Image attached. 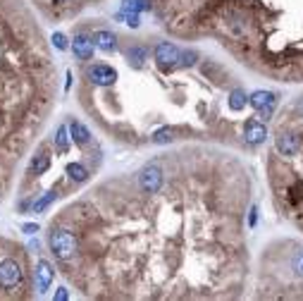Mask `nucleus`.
<instances>
[{"label": "nucleus", "instance_id": "f257e3e1", "mask_svg": "<svg viewBox=\"0 0 303 301\" xmlns=\"http://www.w3.org/2000/svg\"><path fill=\"white\" fill-rule=\"evenodd\" d=\"M251 194L249 165L222 146L158 153L57 213L77 242L63 275L88 299H239Z\"/></svg>", "mask_w": 303, "mask_h": 301}, {"label": "nucleus", "instance_id": "f03ea898", "mask_svg": "<svg viewBox=\"0 0 303 301\" xmlns=\"http://www.w3.org/2000/svg\"><path fill=\"white\" fill-rule=\"evenodd\" d=\"M177 39H213L258 77L303 84V0H150Z\"/></svg>", "mask_w": 303, "mask_h": 301}, {"label": "nucleus", "instance_id": "7ed1b4c3", "mask_svg": "<svg viewBox=\"0 0 303 301\" xmlns=\"http://www.w3.org/2000/svg\"><path fill=\"white\" fill-rule=\"evenodd\" d=\"M272 148L265 156V177L280 218L303 234V94L272 115Z\"/></svg>", "mask_w": 303, "mask_h": 301}, {"label": "nucleus", "instance_id": "20e7f679", "mask_svg": "<svg viewBox=\"0 0 303 301\" xmlns=\"http://www.w3.org/2000/svg\"><path fill=\"white\" fill-rule=\"evenodd\" d=\"M258 296L265 299H303V244L280 239L263 249Z\"/></svg>", "mask_w": 303, "mask_h": 301}, {"label": "nucleus", "instance_id": "39448f33", "mask_svg": "<svg viewBox=\"0 0 303 301\" xmlns=\"http://www.w3.org/2000/svg\"><path fill=\"white\" fill-rule=\"evenodd\" d=\"M26 278H29V270H26L22 258H17L15 254L5 256L0 261V289L3 292L17 294L26 289Z\"/></svg>", "mask_w": 303, "mask_h": 301}, {"label": "nucleus", "instance_id": "423d86ee", "mask_svg": "<svg viewBox=\"0 0 303 301\" xmlns=\"http://www.w3.org/2000/svg\"><path fill=\"white\" fill-rule=\"evenodd\" d=\"M117 70L110 67V65H103V63H96V65H86L84 67V79L91 84L94 88H108L117 81Z\"/></svg>", "mask_w": 303, "mask_h": 301}, {"label": "nucleus", "instance_id": "0eeeda50", "mask_svg": "<svg viewBox=\"0 0 303 301\" xmlns=\"http://www.w3.org/2000/svg\"><path fill=\"white\" fill-rule=\"evenodd\" d=\"M265 139H267V122L258 119V115L246 117V122H244V141L249 143V146H258Z\"/></svg>", "mask_w": 303, "mask_h": 301}, {"label": "nucleus", "instance_id": "6e6552de", "mask_svg": "<svg viewBox=\"0 0 303 301\" xmlns=\"http://www.w3.org/2000/svg\"><path fill=\"white\" fill-rule=\"evenodd\" d=\"M153 57H156L158 65H179V57H181V50H179L172 41H160L153 48Z\"/></svg>", "mask_w": 303, "mask_h": 301}, {"label": "nucleus", "instance_id": "1a4fd4ad", "mask_svg": "<svg viewBox=\"0 0 303 301\" xmlns=\"http://www.w3.org/2000/svg\"><path fill=\"white\" fill-rule=\"evenodd\" d=\"M148 60H150V50H148L146 46H141V43H134V46L127 50V65H129L132 70L146 67Z\"/></svg>", "mask_w": 303, "mask_h": 301}, {"label": "nucleus", "instance_id": "9d476101", "mask_svg": "<svg viewBox=\"0 0 303 301\" xmlns=\"http://www.w3.org/2000/svg\"><path fill=\"white\" fill-rule=\"evenodd\" d=\"M53 278H55V270L50 268V263L41 258L36 263V287H39V292H46L50 287V282H53Z\"/></svg>", "mask_w": 303, "mask_h": 301}, {"label": "nucleus", "instance_id": "9b49d317", "mask_svg": "<svg viewBox=\"0 0 303 301\" xmlns=\"http://www.w3.org/2000/svg\"><path fill=\"white\" fill-rule=\"evenodd\" d=\"M94 46H96L94 39H88V36H77L72 50H74V55H77L79 60H91V57H94Z\"/></svg>", "mask_w": 303, "mask_h": 301}, {"label": "nucleus", "instance_id": "f8f14e48", "mask_svg": "<svg viewBox=\"0 0 303 301\" xmlns=\"http://www.w3.org/2000/svg\"><path fill=\"white\" fill-rule=\"evenodd\" d=\"M249 103L260 110V108H267V105H277V94L275 91H256V94L249 98Z\"/></svg>", "mask_w": 303, "mask_h": 301}, {"label": "nucleus", "instance_id": "ddd939ff", "mask_svg": "<svg viewBox=\"0 0 303 301\" xmlns=\"http://www.w3.org/2000/svg\"><path fill=\"white\" fill-rule=\"evenodd\" d=\"M70 132H72V141L77 143V146H86V143L91 141V132H88L81 122H77V119L70 122Z\"/></svg>", "mask_w": 303, "mask_h": 301}, {"label": "nucleus", "instance_id": "4468645a", "mask_svg": "<svg viewBox=\"0 0 303 301\" xmlns=\"http://www.w3.org/2000/svg\"><path fill=\"white\" fill-rule=\"evenodd\" d=\"M94 41H96V46L101 48V50H105V53H112L117 48V36L112 32H96Z\"/></svg>", "mask_w": 303, "mask_h": 301}, {"label": "nucleus", "instance_id": "2eb2a0df", "mask_svg": "<svg viewBox=\"0 0 303 301\" xmlns=\"http://www.w3.org/2000/svg\"><path fill=\"white\" fill-rule=\"evenodd\" d=\"M48 170H50V156L41 150V153H36V156H34L29 174H36V177H41V174H46Z\"/></svg>", "mask_w": 303, "mask_h": 301}, {"label": "nucleus", "instance_id": "dca6fc26", "mask_svg": "<svg viewBox=\"0 0 303 301\" xmlns=\"http://www.w3.org/2000/svg\"><path fill=\"white\" fill-rule=\"evenodd\" d=\"M229 108H232V112H241L246 108V91L241 86L232 88V94H229Z\"/></svg>", "mask_w": 303, "mask_h": 301}, {"label": "nucleus", "instance_id": "f3484780", "mask_svg": "<svg viewBox=\"0 0 303 301\" xmlns=\"http://www.w3.org/2000/svg\"><path fill=\"white\" fill-rule=\"evenodd\" d=\"M122 10H125V12H132V10H150V0H125Z\"/></svg>", "mask_w": 303, "mask_h": 301}, {"label": "nucleus", "instance_id": "a211bd4d", "mask_svg": "<svg viewBox=\"0 0 303 301\" xmlns=\"http://www.w3.org/2000/svg\"><path fill=\"white\" fill-rule=\"evenodd\" d=\"M53 43L60 48V50H63V48H67V41H65L63 34H55V36H53Z\"/></svg>", "mask_w": 303, "mask_h": 301}, {"label": "nucleus", "instance_id": "6ab92c4d", "mask_svg": "<svg viewBox=\"0 0 303 301\" xmlns=\"http://www.w3.org/2000/svg\"><path fill=\"white\" fill-rule=\"evenodd\" d=\"M127 24H129V26H134V29H136V26H139V24H141L139 15H129V17H127Z\"/></svg>", "mask_w": 303, "mask_h": 301}, {"label": "nucleus", "instance_id": "aec40b11", "mask_svg": "<svg viewBox=\"0 0 303 301\" xmlns=\"http://www.w3.org/2000/svg\"><path fill=\"white\" fill-rule=\"evenodd\" d=\"M22 230L26 232V234H34V232H39V225H24Z\"/></svg>", "mask_w": 303, "mask_h": 301}]
</instances>
